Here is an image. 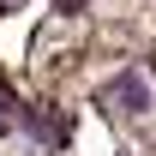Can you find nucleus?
<instances>
[{"mask_svg":"<svg viewBox=\"0 0 156 156\" xmlns=\"http://www.w3.org/2000/svg\"><path fill=\"white\" fill-rule=\"evenodd\" d=\"M96 96L114 102L120 120H150V108H156V90H150V78H144V72H114Z\"/></svg>","mask_w":156,"mask_h":156,"instance_id":"1","label":"nucleus"},{"mask_svg":"<svg viewBox=\"0 0 156 156\" xmlns=\"http://www.w3.org/2000/svg\"><path fill=\"white\" fill-rule=\"evenodd\" d=\"M18 114H24V102L0 84V138H12V132H18Z\"/></svg>","mask_w":156,"mask_h":156,"instance_id":"2","label":"nucleus"},{"mask_svg":"<svg viewBox=\"0 0 156 156\" xmlns=\"http://www.w3.org/2000/svg\"><path fill=\"white\" fill-rule=\"evenodd\" d=\"M12 6H18V0H0V12H12Z\"/></svg>","mask_w":156,"mask_h":156,"instance_id":"3","label":"nucleus"}]
</instances>
